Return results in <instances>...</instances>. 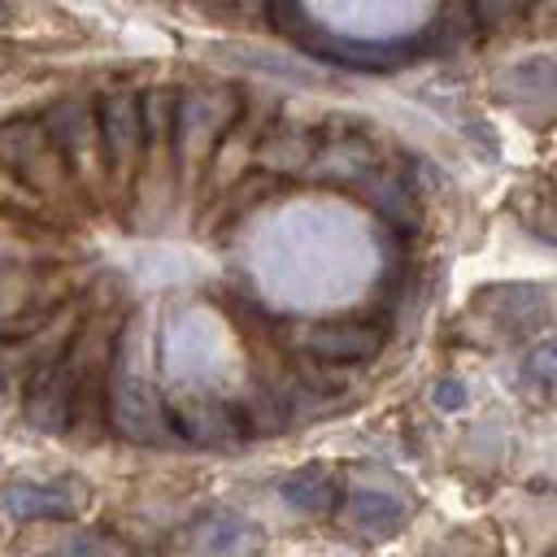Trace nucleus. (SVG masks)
I'll list each match as a JSON object with an SVG mask.
<instances>
[{
  "label": "nucleus",
  "mask_w": 557,
  "mask_h": 557,
  "mask_svg": "<svg viewBox=\"0 0 557 557\" xmlns=\"http://www.w3.org/2000/svg\"><path fill=\"white\" fill-rule=\"evenodd\" d=\"M70 400H74V366H70L65 348H57L52 357L35 361L26 392H22V413L35 431L65 435L70 431Z\"/></svg>",
  "instance_id": "1"
},
{
  "label": "nucleus",
  "mask_w": 557,
  "mask_h": 557,
  "mask_svg": "<svg viewBox=\"0 0 557 557\" xmlns=\"http://www.w3.org/2000/svg\"><path fill=\"white\" fill-rule=\"evenodd\" d=\"M96 148H100V161L109 170H131L144 152V117H139V96H126V91H109L100 96L96 104Z\"/></svg>",
  "instance_id": "2"
},
{
  "label": "nucleus",
  "mask_w": 557,
  "mask_h": 557,
  "mask_svg": "<svg viewBox=\"0 0 557 557\" xmlns=\"http://www.w3.org/2000/svg\"><path fill=\"white\" fill-rule=\"evenodd\" d=\"M387 344V326L370 318H326L305 331V352H313L326 366H361L379 357Z\"/></svg>",
  "instance_id": "3"
},
{
  "label": "nucleus",
  "mask_w": 557,
  "mask_h": 557,
  "mask_svg": "<svg viewBox=\"0 0 557 557\" xmlns=\"http://www.w3.org/2000/svg\"><path fill=\"white\" fill-rule=\"evenodd\" d=\"M170 422L187 444H200V448H226L244 440V418L222 400H183L174 405Z\"/></svg>",
  "instance_id": "4"
},
{
  "label": "nucleus",
  "mask_w": 557,
  "mask_h": 557,
  "mask_svg": "<svg viewBox=\"0 0 557 557\" xmlns=\"http://www.w3.org/2000/svg\"><path fill=\"white\" fill-rule=\"evenodd\" d=\"M83 505V492L74 496L70 483H13L4 492V509L17 522H44V518H74Z\"/></svg>",
  "instance_id": "5"
},
{
  "label": "nucleus",
  "mask_w": 557,
  "mask_h": 557,
  "mask_svg": "<svg viewBox=\"0 0 557 557\" xmlns=\"http://www.w3.org/2000/svg\"><path fill=\"white\" fill-rule=\"evenodd\" d=\"M335 513H339V522H344L348 531L370 535V540L392 535V531H400V522H405V505H400L396 496H383V492H348V496H339Z\"/></svg>",
  "instance_id": "6"
},
{
  "label": "nucleus",
  "mask_w": 557,
  "mask_h": 557,
  "mask_svg": "<svg viewBox=\"0 0 557 557\" xmlns=\"http://www.w3.org/2000/svg\"><path fill=\"white\" fill-rule=\"evenodd\" d=\"M44 135L48 144L61 152V161H78L91 144H96V117L83 100H57L48 113H44Z\"/></svg>",
  "instance_id": "7"
},
{
  "label": "nucleus",
  "mask_w": 557,
  "mask_h": 557,
  "mask_svg": "<svg viewBox=\"0 0 557 557\" xmlns=\"http://www.w3.org/2000/svg\"><path fill=\"white\" fill-rule=\"evenodd\" d=\"M357 191H361L366 205H370L383 222H392L396 231H413V226H418V200H413V191H409L405 178H396V174H387V170H366V178L357 183Z\"/></svg>",
  "instance_id": "8"
},
{
  "label": "nucleus",
  "mask_w": 557,
  "mask_h": 557,
  "mask_svg": "<svg viewBox=\"0 0 557 557\" xmlns=\"http://www.w3.org/2000/svg\"><path fill=\"white\" fill-rule=\"evenodd\" d=\"M48 152H57V148L48 144L44 122H30V117H9V122H0V165L17 170L22 178H35V170H39V161H44Z\"/></svg>",
  "instance_id": "9"
},
{
  "label": "nucleus",
  "mask_w": 557,
  "mask_h": 557,
  "mask_svg": "<svg viewBox=\"0 0 557 557\" xmlns=\"http://www.w3.org/2000/svg\"><path fill=\"white\" fill-rule=\"evenodd\" d=\"M283 500L292 505V509H300V513H335V505H339V487L331 483V474L326 470H296L292 479H283Z\"/></svg>",
  "instance_id": "10"
},
{
  "label": "nucleus",
  "mask_w": 557,
  "mask_h": 557,
  "mask_svg": "<svg viewBox=\"0 0 557 557\" xmlns=\"http://www.w3.org/2000/svg\"><path fill=\"white\" fill-rule=\"evenodd\" d=\"M505 87L513 91L518 109L527 104H548L557 109V61H527V65H513V74L505 78Z\"/></svg>",
  "instance_id": "11"
},
{
  "label": "nucleus",
  "mask_w": 557,
  "mask_h": 557,
  "mask_svg": "<svg viewBox=\"0 0 557 557\" xmlns=\"http://www.w3.org/2000/svg\"><path fill=\"white\" fill-rule=\"evenodd\" d=\"M139 117H144V144L178 139V96L170 87H148L139 96Z\"/></svg>",
  "instance_id": "12"
},
{
  "label": "nucleus",
  "mask_w": 557,
  "mask_h": 557,
  "mask_svg": "<svg viewBox=\"0 0 557 557\" xmlns=\"http://www.w3.org/2000/svg\"><path fill=\"white\" fill-rule=\"evenodd\" d=\"M196 544L209 548V553H235V548H252L257 544V531L248 527V518H235V513H213L196 527Z\"/></svg>",
  "instance_id": "13"
},
{
  "label": "nucleus",
  "mask_w": 557,
  "mask_h": 557,
  "mask_svg": "<svg viewBox=\"0 0 557 557\" xmlns=\"http://www.w3.org/2000/svg\"><path fill=\"white\" fill-rule=\"evenodd\" d=\"M522 374L531 383H557V335L540 339L527 357H522Z\"/></svg>",
  "instance_id": "14"
},
{
  "label": "nucleus",
  "mask_w": 557,
  "mask_h": 557,
  "mask_svg": "<svg viewBox=\"0 0 557 557\" xmlns=\"http://www.w3.org/2000/svg\"><path fill=\"white\" fill-rule=\"evenodd\" d=\"M527 4L522 0H470V13H474V22L479 26H487V30H496V26H505L509 17H518Z\"/></svg>",
  "instance_id": "15"
},
{
  "label": "nucleus",
  "mask_w": 557,
  "mask_h": 557,
  "mask_svg": "<svg viewBox=\"0 0 557 557\" xmlns=\"http://www.w3.org/2000/svg\"><path fill=\"white\" fill-rule=\"evenodd\" d=\"M270 22L278 26V35L300 39V30H305V9H300V0H270Z\"/></svg>",
  "instance_id": "16"
},
{
  "label": "nucleus",
  "mask_w": 557,
  "mask_h": 557,
  "mask_svg": "<svg viewBox=\"0 0 557 557\" xmlns=\"http://www.w3.org/2000/svg\"><path fill=\"white\" fill-rule=\"evenodd\" d=\"M435 405L448 413V409H461L466 405V387H461V379H440L435 383Z\"/></svg>",
  "instance_id": "17"
},
{
  "label": "nucleus",
  "mask_w": 557,
  "mask_h": 557,
  "mask_svg": "<svg viewBox=\"0 0 557 557\" xmlns=\"http://www.w3.org/2000/svg\"><path fill=\"white\" fill-rule=\"evenodd\" d=\"M0 26H4V4H0Z\"/></svg>",
  "instance_id": "18"
},
{
  "label": "nucleus",
  "mask_w": 557,
  "mask_h": 557,
  "mask_svg": "<svg viewBox=\"0 0 557 557\" xmlns=\"http://www.w3.org/2000/svg\"><path fill=\"white\" fill-rule=\"evenodd\" d=\"M522 4H535V0H522Z\"/></svg>",
  "instance_id": "19"
}]
</instances>
